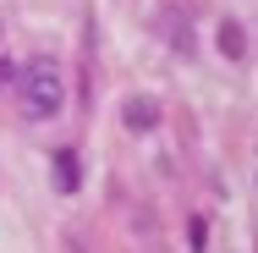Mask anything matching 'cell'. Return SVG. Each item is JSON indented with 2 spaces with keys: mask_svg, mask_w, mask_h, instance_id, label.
Masks as SVG:
<instances>
[{
  "mask_svg": "<svg viewBox=\"0 0 258 253\" xmlns=\"http://www.w3.org/2000/svg\"><path fill=\"white\" fill-rule=\"evenodd\" d=\"M17 99H22V110H28L33 121L60 116V105H66V77H60V66H55L50 55H33V61L17 72Z\"/></svg>",
  "mask_w": 258,
  "mask_h": 253,
  "instance_id": "obj_1",
  "label": "cell"
},
{
  "mask_svg": "<svg viewBox=\"0 0 258 253\" xmlns=\"http://www.w3.org/2000/svg\"><path fill=\"white\" fill-rule=\"evenodd\" d=\"M121 127L126 132H154L159 127V99L154 94H132V99L121 105Z\"/></svg>",
  "mask_w": 258,
  "mask_h": 253,
  "instance_id": "obj_2",
  "label": "cell"
},
{
  "mask_svg": "<svg viewBox=\"0 0 258 253\" xmlns=\"http://www.w3.org/2000/svg\"><path fill=\"white\" fill-rule=\"evenodd\" d=\"M214 44H220L225 61H242V55H247V33H242V22H236V17H225V22L214 28Z\"/></svg>",
  "mask_w": 258,
  "mask_h": 253,
  "instance_id": "obj_3",
  "label": "cell"
},
{
  "mask_svg": "<svg viewBox=\"0 0 258 253\" xmlns=\"http://www.w3.org/2000/svg\"><path fill=\"white\" fill-rule=\"evenodd\" d=\"M55 182H60L66 193L77 187V154H72V149H55Z\"/></svg>",
  "mask_w": 258,
  "mask_h": 253,
  "instance_id": "obj_4",
  "label": "cell"
},
{
  "mask_svg": "<svg viewBox=\"0 0 258 253\" xmlns=\"http://www.w3.org/2000/svg\"><path fill=\"white\" fill-rule=\"evenodd\" d=\"M0 88H17V66H11L6 55H0Z\"/></svg>",
  "mask_w": 258,
  "mask_h": 253,
  "instance_id": "obj_5",
  "label": "cell"
}]
</instances>
